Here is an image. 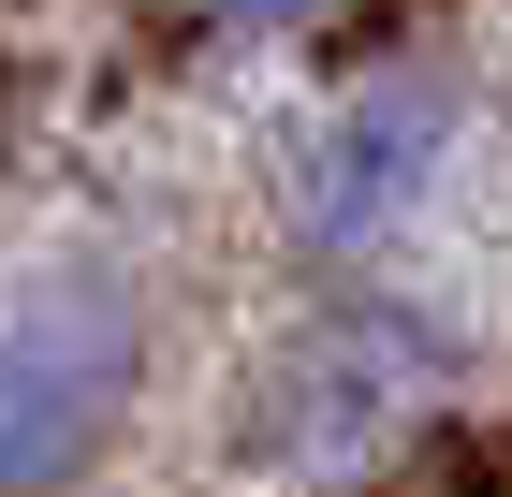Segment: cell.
Segmentation results:
<instances>
[{"mask_svg": "<svg viewBox=\"0 0 512 497\" xmlns=\"http://www.w3.org/2000/svg\"><path fill=\"white\" fill-rule=\"evenodd\" d=\"M454 381H469V351H454V322L425 293H395L381 264H322V293L249 351V381H235V454L264 483L337 497V483L410 454Z\"/></svg>", "mask_w": 512, "mask_h": 497, "instance_id": "6da1fadb", "label": "cell"}, {"mask_svg": "<svg viewBox=\"0 0 512 497\" xmlns=\"http://www.w3.org/2000/svg\"><path fill=\"white\" fill-rule=\"evenodd\" d=\"M161 381V293L103 249H59L0 293V497H88Z\"/></svg>", "mask_w": 512, "mask_h": 497, "instance_id": "7a4b0ae2", "label": "cell"}, {"mask_svg": "<svg viewBox=\"0 0 512 497\" xmlns=\"http://www.w3.org/2000/svg\"><path fill=\"white\" fill-rule=\"evenodd\" d=\"M454 161H469V88L439 59H395V74L337 88L293 132V176H278L293 191V249L308 264H381L395 234L454 191Z\"/></svg>", "mask_w": 512, "mask_h": 497, "instance_id": "3957f363", "label": "cell"}, {"mask_svg": "<svg viewBox=\"0 0 512 497\" xmlns=\"http://www.w3.org/2000/svg\"><path fill=\"white\" fill-rule=\"evenodd\" d=\"M191 15H205V30H249V44H278V30H308L322 0H191Z\"/></svg>", "mask_w": 512, "mask_h": 497, "instance_id": "277c9868", "label": "cell"}]
</instances>
